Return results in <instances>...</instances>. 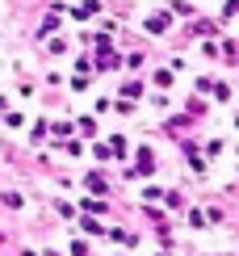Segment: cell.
<instances>
[{"mask_svg": "<svg viewBox=\"0 0 239 256\" xmlns=\"http://www.w3.org/2000/svg\"><path fill=\"white\" fill-rule=\"evenodd\" d=\"M147 30H151V34H164V30H168V17H164V13H156V17L147 21Z\"/></svg>", "mask_w": 239, "mask_h": 256, "instance_id": "obj_1", "label": "cell"}, {"mask_svg": "<svg viewBox=\"0 0 239 256\" xmlns=\"http://www.w3.org/2000/svg\"><path fill=\"white\" fill-rule=\"evenodd\" d=\"M72 13L80 17V21H84V17H92V13H96V0H84V4H80V8H72Z\"/></svg>", "mask_w": 239, "mask_h": 256, "instance_id": "obj_2", "label": "cell"}, {"mask_svg": "<svg viewBox=\"0 0 239 256\" xmlns=\"http://www.w3.org/2000/svg\"><path fill=\"white\" fill-rule=\"evenodd\" d=\"M138 168H143V172H151V168H156V160H151V152H147V147L138 152Z\"/></svg>", "mask_w": 239, "mask_h": 256, "instance_id": "obj_3", "label": "cell"}, {"mask_svg": "<svg viewBox=\"0 0 239 256\" xmlns=\"http://www.w3.org/2000/svg\"><path fill=\"white\" fill-rule=\"evenodd\" d=\"M88 189H96V194H105V180H101V172H92V176H88Z\"/></svg>", "mask_w": 239, "mask_h": 256, "instance_id": "obj_4", "label": "cell"}, {"mask_svg": "<svg viewBox=\"0 0 239 256\" xmlns=\"http://www.w3.org/2000/svg\"><path fill=\"white\" fill-rule=\"evenodd\" d=\"M4 206H13V210H21L26 202H21V194H4Z\"/></svg>", "mask_w": 239, "mask_h": 256, "instance_id": "obj_5", "label": "cell"}]
</instances>
